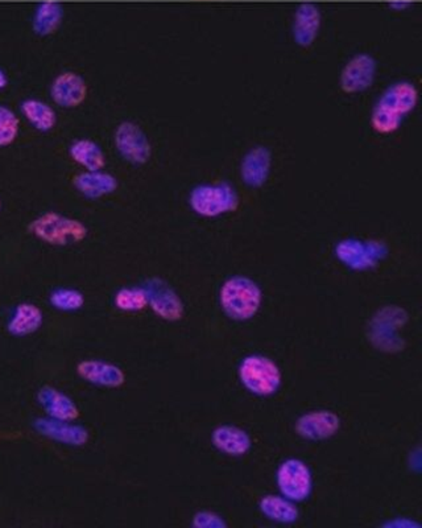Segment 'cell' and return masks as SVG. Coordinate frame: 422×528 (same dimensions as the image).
<instances>
[{
  "instance_id": "16",
  "label": "cell",
  "mask_w": 422,
  "mask_h": 528,
  "mask_svg": "<svg viewBox=\"0 0 422 528\" xmlns=\"http://www.w3.org/2000/svg\"><path fill=\"white\" fill-rule=\"evenodd\" d=\"M80 377L86 382L104 387H119L124 383V374L118 366L104 361H82L77 366Z\"/></svg>"
},
{
  "instance_id": "31",
  "label": "cell",
  "mask_w": 422,
  "mask_h": 528,
  "mask_svg": "<svg viewBox=\"0 0 422 528\" xmlns=\"http://www.w3.org/2000/svg\"><path fill=\"white\" fill-rule=\"evenodd\" d=\"M0 208H2V201H0Z\"/></svg>"
},
{
  "instance_id": "18",
  "label": "cell",
  "mask_w": 422,
  "mask_h": 528,
  "mask_svg": "<svg viewBox=\"0 0 422 528\" xmlns=\"http://www.w3.org/2000/svg\"><path fill=\"white\" fill-rule=\"evenodd\" d=\"M73 184L80 194L90 200L101 199L118 189V180L102 171L83 172L74 177Z\"/></svg>"
},
{
  "instance_id": "14",
  "label": "cell",
  "mask_w": 422,
  "mask_h": 528,
  "mask_svg": "<svg viewBox=\"0 0 422 528\" xmlns=\"http://www.w3.org/2000/svg\"><path fill=\"white\" fill-rule=\"evenodd\" d=\"M340 418L330 411H315L297 422L296 430L302 438L324 440L332 438L340 430Z\"/></svg>"
},
{
  "instance_id": "3",
  "label": "cell",
  "mask_w": 422,
  "mask_h": 528,
  "mask_svg": "<svg viewBox=\"0 0 422 528\" xmlns=\"http://www.w3.org/2000/svg\"><path fill=\"white\" fill-rule=\"evenodd\" d=\"M189 205L198 216L215 218L238 209L239 194L229 183L197 185L189 194Z\"/></svg>"
},
{
  "instance_id": "10",
  "label": "cell",
  "mask_w": 422,
  "mask_h": 528,
  "mask_svg": "<svg viewBox=\"0 0 422 528\" xmlns=\"http://www.w3.org/2000/svg\"><path fill=\"white\" fill-rule=\"evenodd\" d=\"M322 15L315 3H302L294 11L291 36L294 43L301 48H309L315 44L321 30Z\"/></svg>"
},
{
  "instance_id": "5",
  "label": "cell",
  "mask_w": 422,
  "mask_h": 528,
  "mask_svg": "<svg viewBox=\"0 0 422 528\" xmlns=\"http://www.w3.org/2000/svg\"><path fill=\"white\" fill-rule=\"evenodd\" d=\"M241 385L259 396H274L282 385L279 366L264 355H249L239 366Z\"/></svg>"
},
{
  "instance_id": "22",
  "label": "cell",
  "mask_w": 422,
  "mask_h": 528,
  "mask_svg": "<svg viewBox=\"0 0 422 528\" xmlns=\"http://www.w3.org/2000/svg\"><path fill=\"white\" fill-rule=\"evenodd\" d=\"M71 157L86 171H102L106 164L104 151L96 141L80 139L71 146Z\"/></svg>"
},
{
  "instance_id": "28",
  "label": "cell",
  "mask_w": 422,
  "mask_h": 528,
  "mask_svg": "<svg viewBox=\"0 0 422 528\" xmlns=\"http://www.w3.org/2000/svg\"><path fill=\"white\" fill-rule=\"evenodd\" d=\"M193 524L196 527H205V528H216V527H224L226 524H224V519L221 516L215 515V514L209 513V511H202V513L197 514L194 516Z\"/></svg>"
},
{
  "instance_id": "17",
  "label": "cell",
  "mask_w": 422,
  "mask_h": 528,
  "mask_svg": "<svg viewBox=\"0 0 422 528\" xmlns=\"http://www.w3.org/2000/svg\"><path fill=\"white\" fill-rule=\"evenodd\" d=\"M38 403L41 407L48 413L49 418L57 419V421L73 422L80 416L79 407L76 403L66 396L61 391L55 388L46 387L41 388L38 396Z\"/></svg>"
},
{
  "instance_id": "20",
  "label": "cell",
  "mask_w": 422,
  "mask_h": 528,
  "mask_svg": "<svg viewBox=\"0 0 422 528\" xmlns=\"http://www.w3.org/2000/svg\"><path fill=\"white\" fill-rule=\"evenodd\" d=\"M63 19V8L58 2H43L36 8L32 27L38 36H49L60 28Z\"/></svg>"
},
{
  "instance_id": "27",
  "label": "cell",
  "mask_w": 422,
  "mask_h": 528,
  "mask_svg": "<svg viewBox=\"0 0 422 528\" xmlns=\"http://www.w3.org/2000/svg\"><path fill=\"white\" fill-rule=\"evenodd\" d=\"M19 133V119L16 114L0 105V147H7L15 141Z\"/></svg>"
},
{
  "instance_id": "2",
  "label": "cell",
  "mask_w": 422,
  "mask_h": 528,
  "mask_svg": "<svg viewBox=\"0 0 422 528\" xmlns=\"http://www.w3.org/2000/svg\"><path fill=\"white\" fill-rule=\"evenodd\" d=\"M219 302L227 317L235 321H247L259 311L262 290L249 277H232L222 285Z\"/></svg>"
},
{
  "instance_id": "25",
  "label": "cell",
  "mask_w": 422,
  "mask_h": 528,
  "mask_svg": "<svg viewBox=\"0 0 422 528\" xmlns=\"http://www.w3.org/2000/svg\"><path fill=\"white\" fill-rule=\"evenodd\" d=\"M115 305L119 310L136 312V311L144 310L148 305V297H147V292L144 288H122L115 294Z\"/></svg>"
},
{
  "instance_id": "24",
  "label": "cell",
  "mask_w": 422,
  "mask_h": 528,
  "mask_svg": "<svg viewBox=\"0 0 422 528\" xmlns=\"http://www.w3.org/2000/svg\"><path fill=\"white\" fill-rule=\"evenodd\" d=\"M260 510L266 518L279 524H293L299 519V510L285 497L266 496L260 501Z\"/></svg>"
},
{
  "instance_id": "12",
  "label": "cell",
  "mask_w": 422,
  "mask_h": 528,
  "mask_svg": "<svg viewBox=\"0 0 422 528\" xmlns=\"http://www.w3.org/2000/svg\"><path fill=\"white\" fill-rule=\"evenodd\" d=\"M272 154L266 147L249 149L241 163V179L249 188H262L271 174Z\"/></svg>"
},
{
  "instance_id": "9",
  "label": "cell",
  "mask_w": 422,
  "mask_h": 528,
  "mask_svg": "<svg viewBox=\"0 0 422 528\" xmlns=\"http://www.w3.org/2000/svg\"><path fill=\"white\" fill-rule=\"evenodd\" d=\"M144 290L148 297V304L161 319L176 321L182 317L184 307L176 292L172 290L165 282L160 279H151L144 285Z\"/></svg>"
},
{
  "instance_id": "11",
  "label": "cell",
  "mask_w": 422,
  "mask_h": 528,
  "mask_svg": "<svg viewBox=\"0 0 422 528\" xmlns=\"http://www.w3.org/2000/svg\"><path fill=\"white\" fill-rule=\"evenodd\" d=\"M337 257L341 262L352 268H366L374 266L375 262L385 251L384 246L377 242H362L357 239H344L337 246Z\"/></svg>"
},
{
  "instance_id": "29",
  "label": "cell",
  "mask_w": 422,
  "mask_h": 528,
  "mask_svg": "<svg viewBox=\"0 0 422 528\" xmlns=\"http://www.w3.org/2000/svg\"><path fill=\"white\" fill-rule=\"evenodd\" d=\"M409 4L410 0H392L390 3L391 7L395 8V10H402V8H407Z\"/></svg>"
},
{
  "instance_id": "8",
  "label": "cell",
  "mask_w": 422,
  "mask_h": 528,
  "mask_svg": "<svg viewBox=\"0 0 422 528\" xmlns=\"http://www.w3.org/2000/svg\"><path fill=\"white\" fill-rule=\"evenodd\" d=\"M376 69V60L368 53L352 55L341 73V89L346 94L363 93L374 83Z\"/></svg>"
},
{
  "instance_id": "6",
  "label": "cell",
  "mask_w": 422,
  "mask_h": 528,
  "mask_svg": "<svg viewBox=\"0 0 422 528\" xmlns=\"http://www.w3.org/2000/svg\"><path fill=\"white\" fill-rule=\"evenodd\" d=\"M276 481L280 493L291 502L305 501L312 491L310 469L307 464L296 458H291L280 465Z\"/></svg>"
},
{
  "instance_id": "4",
  "label": "cell",
  "mask_w": 422,
  "mask_h": 528,
  "mask_svg": "<svg viewBox=\"0 0 422 528\" xmlns=\"http://www.w3.org/2000/svg\"><path fill=\"white\" fill-rule=\"evenodd\" d=\"M30 230L35 237L53 246L80 243L88 237V227L82 222L55 211L36 218Z\"/></svg>"
},
{
  "instance_id": "15",
  "label": "cell",
  "mask_w": 422,
  "mask_h": 528,
  "mask_svg": "<svg viewBox=\"0 0 422 528\" xmlns=\"http://www.w3.org/2000/svg\"><path fill=\"white\" fill-rule=\"evenodd\" d=\"M35 428L40 435L68 446H83L89 440L88 430L80 425L71 424V422L38 419L35 422Z\"/></svg>"
},
{
  "instance_id": "23",
  "label": "cell",
  "mask_w": 422,
  "mask_h": 528,
  "mask_svg": "<svg viewBox=\"0 0 422 528\" xmlns=\"http://www.w3.org/2000/svg\"><path fill=\"white\" fill-rule=\"evenodd\" d=\"M21 113L38 132H51L57 123V115L51 106L38 99H27L21 104Z\"/></svg>"
},
{
  "instance_id": "30",
  "label": "cell",
  "mask_w": 422,
  "mask_h": 528,
  "mask_svg": "<svg viewBox=\"0 0 422 528\" xmlns=\"http://www.w3.org/2000/svg\"><path fill=\"white\" fill-rule=\"evenodd\" d=\"M7 76H5L4 72H3L2 69H0V89H4L5 86H7Z\"/></svg>"
},
{
  "instance_id": "19",
  "label": "cell",
  "mask_w": 422,
  "mask_h": 528,
  "mask_svg": "<svg viewBox=\"0 0 422 528\" xmlns=\"http://www.w3.org/2000/svg\"><path fill=\"white\" fill-rule=\"evenodd\" d=\"M214 447L229 456H243L251 448V439L243 430L232 425H222L211 435Z\"/></svg>"
},
{
  "instance_id": "13",
  "label": "cell",
  "mask_w": 422,
  "mask_h": 528,
  "mask_svg": "<svg viewBox=\"0 0 422 528\" xmlns=\"http://www.w3.org/2000/svg\"><path fill=\"white\" fill-rule=\"evenodd\" d=\"M51 97L53 102L61 107H77L88 97V85L79 74L65 72L53 80Z\"/></svg>"
},
{
  "instance_id": "26",
  "label": "cell",
  "mask_w": 422,
  "mask_h": 528,
  "mask_svg": "<svg viewBox=\"0 0 422 528\" xmlns=\"http://www.w3.org/2000/svg\"><path fill=\"white\" fill-rule=\"evenodd\" d=\"M51 304L55 310L73 312V311L82 308V305L85 304V297L80 291L60 288L51 294Z\"/></svg>"
},
{
  "instance_id": "1",
  "label": "cell",
  "mask_w": 422,
  "mask_h": 528,
  "mask_svg": "<svg viewBox=\"0 0 422 528\" xmlns=\"http://www.w3.org/2000/svg\"><path fill=\"white\" fill-rule=\"evenodd\" d=\"M418 90L409 81H397L385 89L372 108L369 124L380 135H391L401 127L404 119L415 110Z\"/></svg>"
},
{
  "instance_id": "21",
  "label": "cell",
  "mask_w": 422,
  "mask_h": 528,
  "mask_svg": "<svg viewBox=\"0 0 422 528\" xmlns=\"http://www.w3.org/2000/svg\"><path fill=\"white\" fill-rule=\"evenodd\" d=\"M41 324H43V313L36 305L21 304L8 322V332L18 337H23L35 333Z\"/></svg>"
},
{
  "instance_id": "7",
  "label": "cell",
  "mask_w": 422,
  "mask_h": 528,
  "mask_svg": "<svg viewBox=\"0 0 422 528\" xmlns=\"http://www.w3.org/2000/svg\"><path fill=\"white\" fill-rule=\"evenodd\" d=\"M121 157L135 166H143L151 158L152 149L146 132L132 122H123L114 136Z\"/></svg>"
}]
</instances>
